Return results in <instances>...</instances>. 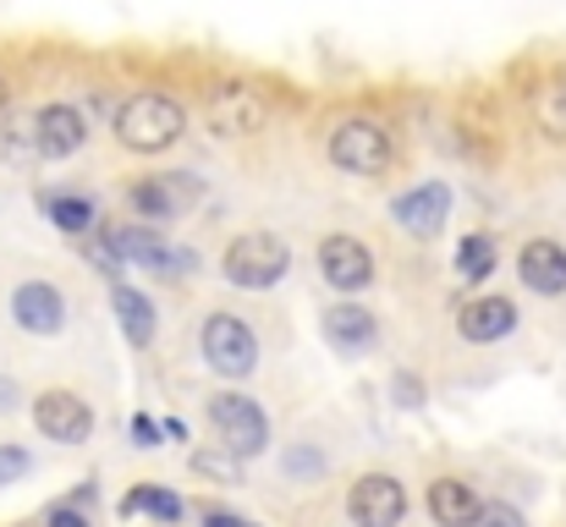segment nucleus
I'll return each mask as SVG.
<instances>
[{"instance_id":"obj_1","label":"nucleus","mask_w":566,"mask_h":527,"mask_svg":"<svg viewBox=\"0 0 566 527\" xmlns=\"http://www.w3.org/2000/svg\"><path fill=\"white\" fill-rule=\"evenodd\" d=\"M182 133H188V110H182V99H171L160 88H138L116 110V138L133 155H166L182 144Z\"/></svg>"},{"instance_id":"obj_2","label":"nucleus","mask_w":566,"mask_h":527,"mask_svg":"<svg viewBox=\"0 0 566 527\" xmlns=\"http://www.w3.org/2000/svg\"><path fill=\"white\" fill-rule=\"evenodd\" d=\"M286 270H292V247L275 231H242L220 253V275L237 292H275L286 281Z\"/></svg>"},{"instance_id":"obj_3","label":"nucleus","mask_w":566,"mask_h":527,"mask_svg":"<svg viewBox=\"0 0 566 527\" xmlns=\"http://www.w3.org/2000/svg\"><path fill=\"white\" fill-rule=\"evenodd\" d=\"M198 351L220 379H253L259 373V330L237 314H209L198 330Z\"/></svg>"},{"instance_id":"obj_4","label":"nucleus","mask_w":566,"mask_h":527,"mask_svg":"<svg viewBox=\"0 0 566 527\" xmlns=\"http://www.w3.org/2000/svg\"><path fill=\"white\" fill-rule=\"evenodd\" d=\"M209 423H214L220 445H226L237 462L270 451V418H264V407H259L253 396H242V390H214V396H209Z\"/></svg>"},{"instance_id":"obj_5","label":"nucleus","mask_w":566,"mask_h":527,"mask_svg":"<svg viewBox=\"0 0 566 527\" xmlns=\"http://www.w3.org/2000/svg\"><path fill=\"white\" fill-rule=\"evenodd\" d=\"M198 198H203V181L192 171H160L127 187V209L138 214V225H166V220L188 214Z\"/></svg>"},{"instance_id":"obj_6","label":"nucleus","mask_w":566,"mask_h":527,"mask_svg":"<svg viewBox=\"0 0 566 527\" xmlns=\"http://www.w3.org/2000/svg\"><path fill=\"white\" fill-rule=\"evenodd\" d=\"M203 122H209L214 138H253V133H264L270 105H264V94L248 88V83H220V88H209V99H203Z\"/></svg>"},{"instance_id":"obj_7","label":"nucleus","mask_w":566,"mask_h":527,"mask_svg":"<svg viewBox=\"0 0 566 527\" xmlns=\"http://www.w3.org/2000/svg\"><path fill=\"white\" fill-rule=\"evenodd\" d=\"M33 429L55 445H88L94 440V407L77 390H39L33 396Z\"/></svg>"},{"instance_id":"obj_8","label":"nucleus","mask_w":566,"mask_h":527,"mask_svg":"<svg viewBox=\"0 0 566 527\" xmlns=\"http://www.w3.org/2000/svg\"><path fill=\"white\" fill-rule=\"evenodd\" d=\"M11 325L22 330V336H61L66 330V319H72V308H66V292L55 286V281H22V286H11Z\"/></svg>"},{"instance_id":"obj_9","label":"nucleus","mask_w":566,"mask_h":527,"mask_svg":"<svg viewBox=\"0 0 566 527\" xmlns=\"http://www.w3.org/2000/svg\"><path fill=\"white\" fill-rule=\"evenodd\" d=\"M319 275H325L331 292H369L379 281V264L369 253V242H358L347 231H331L319 242Z\"/></svg>"},{"instance_id":"obj_10","label":"nucleus","mask_w":566,"mask_h":527,"mask_svg":"<svg viewBox=\"0 0 566 527\" xmlns=\"http://www.w3.org/2000/svg\"><path fill=\"white\" fill-rule=\"evenodd\" d=\"M331 160L347 176H385L390 171V133L379 122H342L331 133Z\"/></svg>"},{"instance_id":"obj_11","label":"nucleus","mask_w":566,"mask_h":527,"mask_svg":"<svg viewBox=\"0 0 566 527\" xmlns=\"http://www.w3.org/2000/svg\"><path fill=\"white\" fill-rule=\"evenodd\" d=\"M28 133H33V160H72L83 144H88V122L77 105L55 99L44 110L28 116Z\"/></svg>"},{"instance_id":"obj_12","label":"nucleus","mask_w":566,"mask_h":527,"mask_svg":"<svg viewBox=\"0 0 566 527\" xmlns=\"http://www.w3.org/2000/svg\"><path fill=\"white\" fill-rule=\"evenodd\" d=\"M347 517L353 527H401L407 517V489L390 473H364L347 495Z\"/></svg>"},{"instance_id":"obj_13","label":"nucleus","mask_w":566,"mask_h":527,"mask_svg":"<svg viewBox=\"0 0 566 527\" xmlns=\"http://www.w3.org/2000/svg\"><path fill=\"white\" fill-rule=\"evenodd\" d=\"M390 220H396L407 236H418V242L440 236V231H446V220H451V187H446V181L407 187V192L390 203Z\"/></svg>"},{"instance_id":"obj_14","label":"nucleus","mask_w":566,"mask_h":527,"mask_svg":"<svg viewBox=\"0 0 566 527\" xmlns=\"http://www.w3.org/2000/svg\"><path fill=\"white\" fill-rule=\"evenodd\" d=\"M517 281L534 297H566V247L556 236H528L517 247Z\"/></svg>"},{"instance_id":"obj_15","label":"nucleus","mask_w":566,"mask_h":527,"mask_svg":"<svg viewBox=\"0 0 566 527\" xmlns=\"http://www.w3.org/2000/svg\"><path fill=\"white\" fill-rule=\"evenodd\" d=\"M517 319L523 314H517L512 297H473V303L457 308V336L473 341V347H495V341H506L517 330Z\"/></svg>"},{"instance_id":"obj_16","label":"nucleus","mask_w":566,"mask_h":527,"mask_svg":"<svg viewBox=\"0 0 566 527\" xmlns=\"http://www.w3.org/2000/svg\"><path fill=\"white\" fill-rule=\"evenodd\" d=\"M319 330H325V341L342 351V357H364L379 341V319L364 303H331L325 319H319Z\"/></svg>"},{"instance_id":"obj_17","label":"nucleus","mask_w":566,"mask_h":527,"mask_svg":"<svg viewBox=\"0 0 566 527\" xmlns=\"http://www.w3.org/2000/svg\"><path fill=\"white\" fill-rule=\"evenodd\" d=\"M39 209H44V220H50L61 236H94V231H99V203H94L88 192L50 187V192H39Z\"/></svg>"},{"instance_id":"obj_18","label":"nucleus","mask_w":566,"mask_h":527,"mask_svg":"<svg viewBox=\"0 0 566 527\" xmlns=\"http://www.w3.org/2000/svg\"><path fill=\"white\" fill-rule=\"evenodd\" d=\"M479 512H484V500L468 478H434L429 484V517L440 527H479Z\"/></svg>"},{"instance_id":"obj_19","label":"nucleus","mask_w":566,"mask_h":527,"mask_svg":"<svg viewBox=\"0 0 566 527\" xmlns=\"http://www.w3.org/2000/svg\"><path fill=\"white\" fill-rule=\"evenodd\" d=\"M111 308H116V325L127 330V341L133 347H149L155 341V330H160V308L138 292V286H111Z\"/></svg>"},{"instance_id":"obj_20","label":"nucleus","mask_w":566,"mask_h":527,"mask_svg":"<svg viewBox=\"0 0 566 527\" xmlns=\"http://www.w3.org/2000/svg\"><path fill=\"white\" fill-rule=\"evenodd\" d=\"M122 512H127V517H149L155 527H177L188 517L182 495H171V489H160V484H138V489L122 500Z\"/></svg>"},{"instance_id":"obj_21","label":"nucleus","mask_w":566,"mask_h":527,"mask_svg":"<svg viewBox=\"0 0 566 527\" xmlns=\"http://www.w3.org/2000/svg\"><path fill=\"white\" fill-rule=\"evenodd\" d=\"M528 116H534V127H539L545 138H566V77L539 83V88L528 94Z\"/></svg>"},{"instance_id":"obj_22","label":"nucleus","mask_w":566,"mask_h":527,"mask_svg":"<svg viewBox=\"0 0 566 527\" xmlns=\"http://www.w3.org/2000/svg\"><path fill=\"white\" fill-rule=\"evenodd\" d=\"M501 264V247H495V236H484V231H468L462 242H457V275L473 286V281H490V270Z\"/></svg>"},{"instance_id":"obj_23","label":"nucleus","mask_w":566,"mask_h":527,"mask_svg":"<svg viewBox=\"0 0 566 527\" xmlns=\"http://www.w3.org/2000/svg\"><path fill=\"white\" fill-rule=\"evenodd\" d=\"M192 473L220 478V484H237V456H231V451H226V456H214V451H192Z\"/></svg>"},{"instance_id":"obj_24","label":"nucleus","mask_w":566,"mask_h":527,"mask_svg":"<svg viewBox=\"0 0 566 527\" xmlns=\"http://www.w3.org/2000/svg\"><path fill=\"white\" fill-rule=\"evenodd\" d=\"M28 473H33L28 445H0V489H6V484H22Z\"/></svg>"},{"instance_id":"obj_25","label":"nucleus","mask_w":566,"mask_h":527,"mask_svg":"<svg viewBox=\"0 0 566 527\" xmlns=\"http://www.w3.org/2000/svg\"><path fill=\"white\" fill-rule=\"evenodd\" d=\"M286 478H319L325 473V456L319 451H308V445H297V451H286Z\"/></svg>"},{"instance_id":"obj_26","label":"nucleus","mask_w":566,"mask_h":527,"mask_svg":"<svg viewBox=\"0 0 566 527\" xmlns=\"http://www.w3.org/2000/svg\"><path fill=\"white\" fill-rule=\"evenodd\" d=\"M479 527H528V523H523V512H512L506 500H495V506L479 512Z\"/></svg>"},{"instance_id":"obj_27","label":"nucleus","mask_w":566,"mask_h":527,"mask_svg":"<svg viewBox=\"0 0 566 527\" xmlns=\"http://www.w3.org/2000/svg\"><path fill=\"white\" fill-rule=\"evenodd\" d=\"M133 445H144V451H155V445H160V423H155L149 412H138V418H133Z\"/></svg>"},{"instance_id":"obj_28","label":"nucleus","mask_w":566,"mask_h":527,"mask_svg":"<svg viewBox=\"0 0 566 527\" xmlns=\"http://www.w3.org/2000/svg\"><path fill=\"white\" fill-rule=\"evenodd\" d=\"M396 401H401V407H418V401H423V390H418L412 373H396Z\"/></svg>"},{"instance_id":"obj_29","label":"nucleus","mask_w":566,"mask_h":527,"mask_svg":"<svg viewBox=\"0 0 566 527\" xmlns=\"http://www.w3.org/2000/svg\"><path fill=\"white\" fill-rule=\"evenodd\" d=\"M50 527H94V523H88L77 506H55V512H50Z\"/></svg>"},{"instance_id":"obj_30","label":"nucleus","mask_w":566,"mask_h":527,"mask_svg":"<svg viewBox=\"0 0 566 527\" xmlns=\"http://www.w3.org/2000/svg\"><path fill=\"white\" fill-rule=\"evenodd\" d=\"M17 407V384L11 379H0V412H11Z\"/></svg>"},{"instance_id":"obj_31","label":"nucleus","mask_w":566,"mask_h":527,"mask_svg":"<svg viewBox=\"0 0 566 527\" xmlns=\"http://www.w3.org/2000/svg\"><path fill=\"white\" fill-rule=\"evenodd\" d=\"M203 527H242L237 517H226V512H203Z\"/></svg>"},{"instance_id":"obj_32","label":"nucleus","mask_w":566,"mask_h":527,"mask_svg":"<svg viewBox=\"0 0 566 527\" xmlns=\"http://www.w3.org/2000/svg\"><path fill=\"white\" fill-rule=\"evenodd\" d=\"M6 105H11V83L0 77V110H6Z\"/></svg>"},{"instance_id":"obj_33","label":"nucleus","mask_w":566,"mask_h":527,"mask_svg":"<svg viewBox=\"0 0 566 527\" xmlns=\"http://www.w3.org/2000/svg\"><path fill=\"white\" fill-rule=\"evenodd\" d=\"M242 527H253V523H242Z\"/></svg>"}]
</instances>
